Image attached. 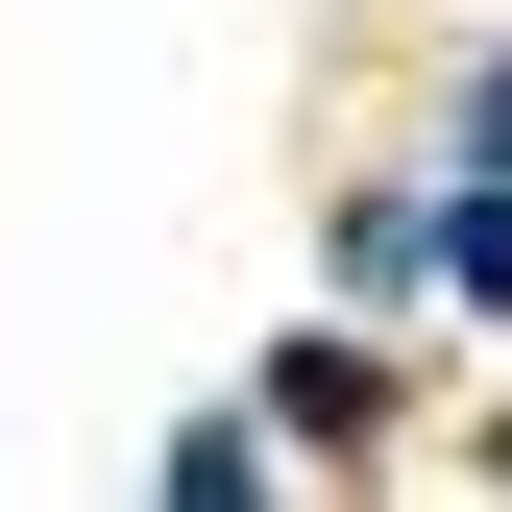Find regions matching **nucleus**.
Listing matches in <instances>:
<instances>
[{"instance_id": "f257e3e1", "label": "nucleus", "mask_w": 512, "mask_h": 512, "mask_svg": "<svg viewBox=\"0 0 512 512\" xmlns=\"http://www.w3.org/2000/svg\"><path fill=\"white\" fill-rule=\"evenodd\" d=\"M269 439H293V464H366V439H391V342L293 317V342H269Z\"/></svg>"}, {"instance_id": "f03ea898", "label": "nucleus", "mask_w": 512, "mask_h": 512, "mask_svg": "<svg viewBox=\"0 0 512 512\" xmlns=\"http://www.w3.org/2000/svg\"><path fill=\"white\" fill-rule=\"evenodd\" d=\"M439 269V196H415V171H366V196H342V293H415Z\"/></svg>"}, {"instance_id": "7ed1b4c3", "label": "nucleus", "mask_w": 512, "mask_h": 512, "mask_svg": "<svg viewBox=\"0 0 512 512\" xmlns=\"http://www.w3.org/2000/svg\"><path fill=\"white\" fill-rule=\"evenodd\" d=\"M439 293L512 317V171H439Z\"/></svg>"}, {"instance_id": "20e7f679", "label": "nucleus", "mask_w": 512, "mask_h": 512, "mask_svg": "<svg viewBox=\"0 0 512 512\" xmlns=\"http://www.w3.org/2000/svg\"><path fill=\"white\" fill-rule=\"evenodd\" d=\"M439 171H512V25L464 49V147H439Z\"/></svg>"}]
</instances>
